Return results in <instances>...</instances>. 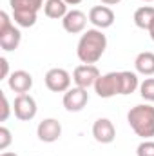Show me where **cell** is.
Masks as SVG:
<instances>
[{
    "mask_svg": "<svg viewBox=\"0 0 154 156\" xmlns=\"http://www.w3.org/2000/svg\"><path fill=\"white\" fill-rule=\"evenodd\" d=\"M0 156H18V154H15V153H2Z\"/></svg>",
    "mask_w": 154,
    "mask_h": 156,
    "instance_id": "83f0119b",
    "label": "cell"
},
{
    "mask_svg": "<svg viewBox=\"0 0 154 156\" xmlns=\"http://www.w3.org/2000/svg\"><path fill=\"white\" fill-rule=\"evenodd\" d=\"M152 22H154V7L142 5V7H138L134 11V24H136V27L149 31L151 26H152Z\"/></svg>",
    "mask_w": 154,
    "mask_h": 156,
    "instance_id": "2e32d148",
    "label": "cell"
},
{
    "mask_svg": "<svg viewBox=\"0 0 154 156\" xmlns=\"http://www.w3.org/2000/svg\"><path fill=\"white\" fill-rule=\"evenodd\" d=\"M9 113H11L9 100H7V96L2 93V115H0V122H5V120L9 118Z\"/></svg>",
    "mask_w": 154,
    "mask_h": 156,
    "instance_id": "603a6c76",
    "label": "cell"
},
{
    "mask_svg": "<svg viewBox=\"0 0 154 156\" xmlns=\"http://www.w3.org/2000/svg\"><path fill=\"white\" fill-rule=\"evenodd\" d=\"M89 22L96 29H107L114 24V11L109 5H94L89 11Z\"/></svg>",
    "mask_w": 154,
    "mask_h": 156,
    "instance_id": "9c48e42d",
    "label": "cell"
},
{
    "mask_svg": "<svg viewBox=\"0 0 154 156\" xmlns=\"http://www.w3.org/2000/svg\"><path fill=\"white\" fill-rule=\"evenodd\" d=\"M140 87L138 75L132 71H120V94H131Z\"/></svg>",
    "mask_w": 154,
    "mask_h": 156,
    "instance_id": "e0dca14e",
    "label": "cell"
},
{
    "mask_svg": "<svg viewBox=\"0 0 154 156\" xmlns=\"http://www.w3.org/2000/svg\"><path fill=\"white\" fill-rule=\"evenodd\" d=\"M11 131L7 129V127H0V149L2 151H5L7 147H9V144H11Z\"/></svg>",
    "mask_w": 154,
    "mask_h": 156,
    "instance_id": "7402d4cb",
    "label": "cell"
},
{
    "mask_svg": "<svg viewBox=\"0 0 154 156\" xmlns=\"http://www.w3.org/2000/svg\"><path fill=\"white\" fill-rule=\"evenodd\" d=\"M62 26H64V29L69 35L83 33L85 31V26H87V15L83 11H80V9L67 11V15L62 18Z\"/></svg>",
    "mask_w": 154,
    "mask_h": 156,
    "instance_id": "30bf717a",
    "label": "cell"
},
{
    "mask_svg": "<svg viewBox=\"0 0 154 156\" xmlns=\"http://www.w3.org/2000/svg\"><path fill=\"white\" fill-rule=\"evenodd\" d=\"M89 102V93L83 87H71L69 91L64 93V107L69 113H78L82 111Z\"/></svg>",
    "mask_w": 154,
    "mask_h": 156,
    "instance_id": "8992f818",
    "label": "cell"
},
{
    "mask_svg": "<svg viewBox=\"0 0 154 156\" xmlns=\"http://www.w3.org/2000/svg\"><path fill=\"white\" fill-rule=\"evenodd\" d=\"M98 78H100V71L94 64H82L73 71V82L83 89H89L91 85H94Z\"/></svg>",
    "mask_w": 154,
    "mask_h": 156,
    "instance_id": "52a82bcc",
    "label": "cell"
},
{
    "mask_svg": "<svg viewBox=\"0 0 154 156\" xmlns=\"http://www.w3.org/2000/svg\"><path fill=\"white\" fill-rule=\"evenodd\" d=\"M45 85L49 91L53 93H65L71 89V75L62 69V67H54V69H49L45 73Z\"/></svg>",
    "mask_w": 154,
    "mask_h": 156,
    "instance_id": "5b68a950",
    "label": "cell"
},
{
    "mask_svg": "<svg viewBox=\"0 0 154 156\" xmlns=\"http://www.w3.org/2000/svg\"><path fill=\"white\" fill-rule=\"evenodd\" d=\"M93 136L98 144H111L116 138V129L109 118H98L93 123Z\"/></svg>",
    "mask_w": 154,
    "mask_h": 156,
    "instance_id": "8fae6325",
    "label": "cell"
},
{
    "mask_svg": "<svg viewBox=\"0 0 154 156\" xmlns=\"http://www.w3.org/2000/svg\"><path fill=\"white\" fill-rule=\"evenodd\" d=\"M37 18H38V13L35 11H20V9L13 11V20L20 27H33L37 24Z\"/></svg>",
    "mask_w": 154,
    "mask_h": 156,
    "instance_id": "ac0fdd59",
    "label": "cell"
},
{
    "mask_svg": "<svg viewBox=\"0 0 154 156\" xmlns=\"http://www.w3.org/2000/svg\"><path fill=\"white\" fill-rule=\"evenodd\" d=\"M44 13L47 18L53 20H62L67 15V4L64 0H45L44 4Z\"/></svg>",
    "mask_w": 154,
    "mask_h": 156,
    "instance_id": "9a60e30c",
    "label": "cell"
},
{
    "mask_svg": "<svg viewBox=\"0 0 154 156\" xmlns=\"http://www.w3.org/2000/svg\"><path fill=\"white\" fill-rule=\"evenodd\" d=\"M134 67L140 75H145V76H152L154 75V53L151 51H143L136 56L134 60Z\"/></svg>",
    "mask_w": 154,
    "mask_h": 156,
    "instance_id": "5bb4252c",
    "label": "cell"
},
{
    "mask_svg": "<svg viewBox=\"0 0 154 156\" xmlns=\"http://www.w3.org/2000/svg\"><path fill=\"white\" fill-rule=\"evenodd\" d=\"M37 134L38 140L44 144H53L62 136V125L56 118H45L42 120L37 127Z\"/></svg>",
    "mask_w": 154,
    "mask_h": 156,
    "instance_id": "ba28073f",
    "label": "cell"
},
{
    "mask_svg": "<svg viewBox=\"0 0 154 156\" xmlns=\"http://www.w3.org/2000/svg\"><path fill=\"white\" fill-rule=\"evenodd\" d=\"M93 87L100 98H113L116 94H120V73L100 75V78L96 80Z\"/></svg>",
    "mask_w": 154,
    "mask_h": 156,
    "instance_id": "277c9868",
    "label": "cell"
},
{
    "mask_svg": "<svg viewBox=\"0 0 154 156\" xmlns=\"http://www.w3.org/2000/svg\"><path fill=\"white\" fill-rule=\"evenodd\" d=\"M20 40H22V33L18 27L9 26L0 29V47L4 51H15L20 45Z\"/></svg>",
    "mask_w": 154,
    "mask_h": 156,
    "instance_id": "4fadbf2b",
    "label": "cell"
},
{
    "mask_svg": "<svg viewBox=\"0 0 154 156\" xmlns=\"http://www.w3.org/2000/svg\"><path fill=\"white\" fill-rule=\"evenodd\" d=\"M64 2H65L67 5H78V4H80L82 0H64Z\"/></svg>",
    "mask_w": 154,
    "mask_h": 156,
    "instance_id": "484cf974",
    "label": "cell"
},
{
    "mask_svg": "<svg viewBox=\"0 0 154 156\" xmlns=\"http://www.w3.org/2000/svg\"><path fill=\"white\" fill-rule=\"evenodd\" d=\"M143 2H154V0H143Z\"/></svg>",
    "mask_w": 154,
    "mask_h": 156,
    "instance_id": "f1b7e54d",
    "label": "cell"
},
{
    "mask_svg": "<svg viewBox=\"0 0 154 156\" xmlns=\"http://www.w3.org/2000/svg\"><path fill=\"white\" fill-rule=\"evenodd\" d=\"M140 94L143 100L154 102V78H145L140 83Z\"/></svg>",
    "mask_w": 154,
    "mask_h": 156,
    "instance_id": "ffe728a7",
    "label": "cell"
},
{
    "mask_svg": "<svg viewBox=\"0 0 154 156\" xmlns=\"http://www.w3.org/2000/svg\"><path fill=\"white\" fill-rule=\"evenodd\" d=\"M138 156H154V142L152 140H143L138 149H136Z\"/></svg>",
    "mask_w": 154,
    "mask_h": 156,
    "instance_id": "44dd1931",
    "label": "cell"
},
{
    "mask_svg": "<svg viewBox=\"0 0 154 156\" xmlns=\"http://www.w3.org/2000/svg\"><path fill=\"white\" fill-rule=\"evenodd\" d=\"M103 5H116V4H120L121 0H100Z\"/></svg>",
    "mask_w": 154,
    "mask_h": 156,
    "instance_id": "d4e9b609",
    "label": "cell"
},
{
    "mask_svg": "<svg viewBox=\"0 0 154 156\" xmlns=\"http://www.w3.org/2000/svg\"><path fill=\"white\" fill-rule=\"evenodd\" d=\"M149 35H151V38L154 40V22H152V26H151V29H149Z\"/></svg>",
    "mask_w": 154,
    "mask_h": 156,
    "instance_id": "4316f807",
    "label": "cell"
},
{
    "mask_svg": "<svg viewBox=\"0 0 154 156\" xmlns=\"http://www.w3.org/2000/svg\"><path fill=\"white\" fill-rule=\"evenodd\" d=\"M107 49V37L102 29H87L83 31L78 42L76 55L82 64H96Z\"/></svg>",
    "mask_w": 154,
    "mask_h": 156,
    "instance_id": "6da1fadb",
    "label": "cell"
},
{
    "mask_svg": "<svg viewBox=\"0 0 154 156\" xmlns=\"http://www.w3.org/2000/svg\"><path fill=\"white\" fill-rule=\"evenodd\" d=\"M0 80H7L9 78V62H7V58H0Z\"/></svg>",
    "mask_w": 154,
    "mask_h": 156,
    "instance_id": "cb8c5ba5",
    "label": "cell"
},
{
    "mask_svg": "<svg viewBox=\"0 0 154 156\" xmlns=\"http://www.w3.org/2000/svg\"><path fill=\"white\" fill-rule=\"evenodd\" d=\"M127 122L131 129L143 140H151L154 136V107L149 104L134 105L127 113Z\"/></svg>",
    "mask_w": 154,
    "mask_h": 156,
    "instance_id": "7a4b0ae2",
    "label": "cell"
},
{
    "mask_svg": "<svg viewBox=\"0 0 154 156\" xmlns=\"http://www.w3.org/2000/svg\"><path fill=\"white\" fill-rule=\"evenodd\" d=\"M44 0H9L11 9H20V11H35L38 13L40 9L44 7Z\"/></svg>",
    "mask_w": 154,
    "mask_h": 156,
    "instance_id": "d6986e66",
    "label": "cell"
},
{
    "mask_svg": "<svg viewBox=\"0 0 154 156\" xmlns=\"http://www.w3.org/2000/svg\"><path fill=\"white\" fill-rule=\"evenodd\" d=\"M13 111H15V116L18 118L20 122H29L37 116V102L31 94H16L15 102H13Z\"/></svg>",
    "mask_w": 154,
    "mask_h": 156,
    "instance_id": "3957f363",
    "label": "cell"
},
{
    "mask_svg": "<svg viewBox=\"0 0 154 156\" xmlns=\"http://www.w3.org/2000/svg\"><path fill=\"white\" fill-rule=\"evenodd\" d=\"M7 85H9V89L15 91L16 94H26V93H29L31 87H33V76H31V73L22 71V69L13 71V73L9 75V78H7Z\"/></svg>",
    "mask_w": 154,
    "mask_h": 156,
    "instance_id": "7c38bea8",
    "label": "cell"
}]
</instances>
